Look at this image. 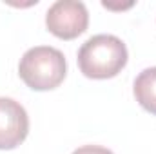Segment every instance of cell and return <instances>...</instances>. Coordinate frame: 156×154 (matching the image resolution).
Wrapping results in <instances>:
<instances>
[{"instance_id":"1","label":"cell","mask_w":156,"mask_h":154,"mask_svg":"<svg viewBox=\"0 0 156 154\" xmlns=\"http://www.w3.org/2000/svg\"><path fill=\"white\" fill-rule=\"evenodd\" d=\"M127 47L115 35H94L82 44L78 67L82 75L93 80L115 78L127 65Z\"/></svg>"},{"instance_id":"2","label":"cell","mask_w":156,"mask_h":154,"mask_svg":"<svg viewBox=\"0 0 156 154\" xmlns=\"http://www.w3.org/2000/svg\"><path fill=\"white\" fill-rule=\"evenodd\" d=\"M18 75L33 91L56 89L67 75V62L62 51L51 45H37L24 53Z\"/></svg>"},{"instance_id":"3","label":"cell","mask_w":156,"mask_h":154,"mask_svg":"<svg viewBox=\"0 0 156 154\" xmlns=\"http://www.w3.org/2000/svg\"><path fill=\"white\" fill-rule=\"evenodd\" d=\"M45 26L51 35L62 40H73L85 33L89 13L80 0H58L45 13Z\"/></svg>"},{"instance_id":"4","label":"cell","mask_w":156,"mask_h":154,"mask_svg":"<svg viewBox=\"0 0 156 154\" xmlns=\"http://www.w3.org/2000/svg\"><path fill=\"white\" fill-rule=\"evenodd\" d=\"M29 132V118L26 109L11 100L0 98V151L16 149Z\"/></svg>"},{"instance_id":"5","label":"cell","mask_w":156,"mask_h":154,"mask_svg":"<svg viewBox=\"0 0 156 154\" xmlns=\"http://www.w3.org/2000/svg\"><path fill=\"white\" fill-rule=\"evenodd\" d=\"M133 93L147 113L156 114V67H147L136 76Z\"/></svg>"},{"instance_id":"6","label":"cell","mask_w":156,"mask_h":154,"mask_svg":"<svg viewBox=\"0 0 156 154\" xmlns=\"http://www.w3.org/2000/svg\"><path fill=\"white\" fill-rule=\"evenodd\" d=\"M73 154H113V152L105 147H100V145H83V147H78Z\"/></svg>"}]
</instances>
